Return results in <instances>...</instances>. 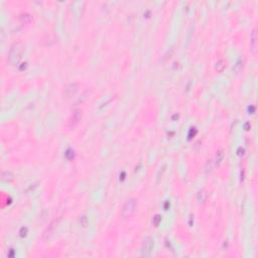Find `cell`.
<instances>
[{
  "label": "cell",
  "mask_w": 258,
  "mask_h": 258,
  "mask_svg": "<svg viewBox=\"0 0 258 258\" xmlns=\"http://www.w3.org/2000/svg\"><path fill=\"white\" fill-rule=\"evenodd\" d=\"M132 202H133V201H130V202L128 201V203H127V206H128V207L124 208V210H123V215H124L126 212H127V215H130L134 211V208H135V203H132Z\"/></svg>",
  "instance_id": "cell-1"
}]
</instances>
